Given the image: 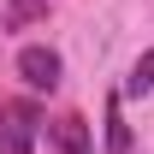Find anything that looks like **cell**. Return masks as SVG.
Returning <instances> with one entry per match:
<instances>
[{
	"label": "cell",
	"instance_id": "cell-3",
	"mask_svg": "<svg viewBox=\"0 0 154 154\" xmlns=\"http://www.w3.org/2000/svg\"><path fill=\"white\" fill-rule=\"evenodd\" d=\"M54 142H59V154H89V125H83L77 113L54 119Z\"/></svg>",
	"mask_w": 154,
	"mask_h": 154
},
{
	"label": "cell",
	"instance_id": "cell-6",
	"mask_svg": "<svg viewBox=\"0 0 154 154\" xmlns=\"http://www.w3.org/2000/svg\"><path fill=\"white\" fill-rule=\"evenodd\" d=\"M42 12H48L42 0H12V6H6V24L18 30V24H30V18H42Z\"/></svg>",
	"mask_w": 154,
	"mask_h": 154
},
{
	"label": "cell",
	"instance_id": "cell-4",
	"mask_svg": "<svg viewBox=\"0 0 154 154\" xmlns=\"http://www.w3.org/2000/svg\"><path fill=\"white\" fill-rule=\"evenodd\" d=\"M107 148L131 154V131H125V119H119V101H107Z\"/></svg>",
	"mask_w": 154,
	"mask_h": 154
},
{
	"label": "cell",
	"instance_id": "cell-2",
	"mask_svg": "<svg viewBox=\"0 0 154 154\" xmlns=\"http://www.w3.org/2000/svg\"><path fill=\"white\" fill-rule=\"evenodd\" d=\"M18 77L30 89H59V54L54 48H24L18 54Z\"/></svg>",
	"mask_w": 154,
	"mask_h": 154
},
{
	"label": "cell",
	"instance_id": "cell-1",
	"mask_svg": "<svg viewBox=\"0 0 154 154\" xmlns=\"http://www.w3.org/2000/svg\"><path fill=\"white\" fill-rule=\"evenodd\" d=\"M36 125H42V113L30 101H0V154H30Z\"/></svg>",
	"mask_w": 154,
	"mask_h": 154
},
{
	"label": "cell",
	"instance_id": "cell-5",
	"mask_svg": "<svg viewBox=\"0 0 154 154\" xmlns=\"http://www.w3.org/2000/svg\"><path fill=\"white\" fill-rule=\"evenodd\" d=\"M125 89H131V95H148V89H154V48L136 59V71H131V83H125Z\"/></svg>",
	"mask_w": 154,
	"mask_h": 154
}]
</instances>
